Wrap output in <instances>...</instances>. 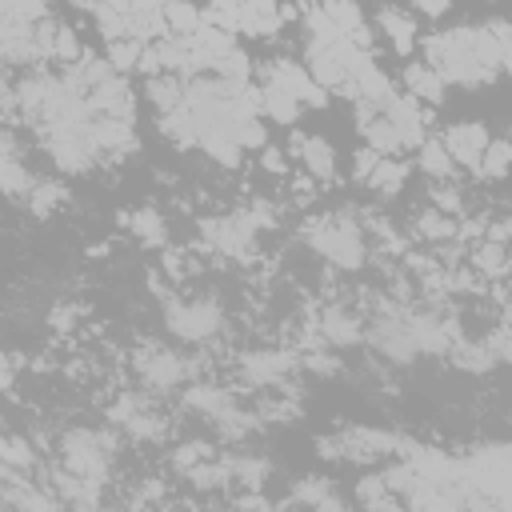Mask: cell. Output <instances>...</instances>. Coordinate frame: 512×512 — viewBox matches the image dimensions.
<instances>
[{"label": "cell", "instance_id": "cell-1", "mask_svg": "<svg viewBox=\"0 0 512 512\" xmlns=\"http://www.w3.org/2000/svg\"><path fill=\"white\" fill-rule=\"evenodd\" d=\"M420 60H428L448 88H484L504 72L500 44L488 24H452L424 32Z\"/></svg>", "mask_w": 512, "mask_h": 512}, {"label": "cell", "instance_id": "cell-2", "mask_svg": "<svg viewBox=\"0 0 512 512\" xmlns=\"http://www.w3.org/2000/svg\"><path fill=\"white\" fill-rule=\"evenodd\" d=\"M296 240L336 272H360L372 256V240L360 220V208L308 212L296 228Z\"/></svg>", "mask_w": 512, "mask_h": 512}, {"label": "cell", "instance_id": "cell-3", "mask_svg": "<svg viewBox=\"0 0 512 512\" xmlns=\"http://www.w3.org/2000/svg\"><path fill=\"white\" fill-rule=\"evenodd\" d=\"M160 320H164L168 340H176V344H184V348H196V352L220 348V344L228 340V328H232L228 304H224L212 288L164 292Z\"/></svg>", "mask_w": 512, "mask_h": 512}, {"label": "cell", "instance_id": "cell-4", "mask_svg": "<svg viewBox=\"0 0 512 512\" xmlns=\"http://www.w3.org/2000/svg\"><path fill=\"white\" fill-rule=\"evenodd\" d=\"M56 460L60 468L96 480V484H112L116 468H120V452H124V436L112 424H72L56 436Z\"/></svg>", "mask_w": 512, "mask_h": 512}, {"label": "cell", "instance_id": "cell-5", "mask_svg": "<svg viewBox=\"0 0 512 512\" xmlns=\"http://www.w3.org/2000/svg\"><path fill=\"white\" fill-rule=\"evenodd\" d=\"M128 368H132V380H136L144 392L168 400V396H180V392L196 380L200 360H196L192 352H184V344H176V340H172V344L144 340V344H136V348L128 352Z\"/></svg>", "mask_w": 512, "mask_h": 512}, {"label": "cell", "instance_id": "cell-6", "mask_svg": "<svg viewBox=\"0 0 512 512\" xmlns=\"http://www.w3.org/2000/svg\"><path fill=\"white\" fill-rule=\"evenodd\" d=\"M408 304L412 300H400V296L384 292V296H376V304L368 312L364 344L372 348L376 360H384L392 368H408V364L420 360V344H416V332H412Z\"/></svg>", "mask_w": 512, "mask_h": 512}, {"label": "cell", "instance_id": "cell-7", "mask_svg": "<svg viewBox=\"0 0 512 512\" xmlns=\"http://www.w3.org/2000/svg\"><path fill=\"white\" fill-rule=\"evenodd\" d=\"M36 140V148L48 156V164L60 176H88L96 172L104 160L96 132H92V116L88 120H60V124H44L36 132H28Z\"/></svg>", "mask_w": 512, "mask_h": 512}, {"label": "cell", "instance_id": "cell-8", "mask_svg": "<svg viewBox=\"0 0 512 512\" xmlns=\"http://www.w3.org/2000/svg\"><path fill=\"white\" fill-rule=\"evenodd\" d=\"M196 244L208 256L232 260V264H248L260 252V228L248 216V208H232V212H216L196 220Z\"/></svg>", "mask_w": 512, "mask_h": 512}, {"label": "cell", "instance_id": "cell-9", "mask_svg": "<svg viewBox=\"0 0 512 512\" xmlns=\"http://www.w3.org/2000/svg\"><path fill=\"white\" fill-rule=\"evenodd\" d=\"M108 424H112L124 440H132V444H148V448H152V444H164V440H168V416H164V408H160V396L144 392L140 384L112 396V404H108Z\"/></svg>", "mask_w": 512, "mask_h": 512}, {"label": "cell", "instance_id": "cell-10", "mask_svg": "<svg viewBox=\"0 0 512 512\" xmlns=\"http://www.w3.org/2000/svg\"><path fill=\"white\" fill-rule=\"evenodd\" d=\"M300 372V348H244L232 360V380L244 392H284Z\"/></svg>", "mask_w": 512, "mask_h": 512}, {"label": "cell", "instance_id": "cell-11", "mask_svg": "<svg viewBox=\"0 0 512 512\" xmlns=\"http://www.w3.org/2000/svg\"><path fill=\"white\" fill-rule=\"evenodd\" d=\"M56 16L40 24H0V60L8 72H32L56 64Z\"/></svg>", "mask_w": 512, "mask_h": 512}, {"label": "cell", "instance_id": "cell-12", "mask_svg": "<svg viewBox=\"0 0 512 512\" xmlns=\"http://www.w3.org/2000/svg\"><path fill=\"white\" fill-rule=\"evenodd\" d=\"M308 328H312V344H328V348L344 352V348L364 344V332H368V312H360L352 300L336 296V300H324V304L312 312Z\"/></svg>", "mask_w": 512, "mask_h": 512}, {"label": "cell", "instance_id": "cell-13", "mask_svg": "<svg viewBox=\"0 0 512 512\" xmlns=\"http://www.w3.org/2000/svg\"><path fill=\"white\" fill-rule=\"evenodd\" d=\"M256 84H272V88L296 96L308 112H312V108H328V96H332V92L308 72V64L288 60V56H272V60L256 64Z\"/></svg>", "mask_w": 512, "mask_h": 512}, {"label": "cell", "instance_id": "cell-14", "mask_svg": "<svg viewBox=\"0 0 512 512\" xmlns=\"http://www.w3.org/2000/svg\"><path fill=\"white\" fill-rule=\"evenodd\" d=\"M288 148H292V160H300V172H308V176L320 180V184H332V180H336L340 160H336V148H332L328 136L288 128Z\"/></svg>", "mask_w": 512, "mask_h": 512}, {"label": "cell", "instance_id": "cell-15", "mask_svg": "<svg viewBox=\"0 0 512 512\" xmlns=\"http://www.w3.org/2000/svg\"><path fill=\"white\" fill-rule=\"evenodd\" d=\"M384 116L396 124L404 152H416V148L428 140V132H432V112H428V104H420V100L408 96L404 88L384 100Z\"/></svg>", "mask_w": 512, "mask_h": 512}, {"label": "cell", "instance_id": "cell-16", "mask_svg": "<svg viewBox=\"0 0 512 512\" xmlns=\"http://www.w3.org/2000/svg\"><path fill=\"white\" fill-rule=\"evenodd\" d=\"M372 28L384 36V44H388L396 56H412V52L420 48V36H424L420 24H416V12L404 8V4H392V0H384V4L376 8Z\"/></svg>", "mask_w": 512, "mask_h": 512}, {"label": "cell", "instance_id": "cell-17", "mask_svg": "<svg viewBox=\"0 0 512 512\" xmlns=\"http://www.w3.org/2000/svg\"><path fill=\"white\" fill-rule=\"evenodd\" d=\"M440 136H444L452 160L476 176V168H480V160H484V148L492 144L488 124H484V120H456V124L440 128Z\"/></svg>", "mask_w": 512, "mask_h": 512}, {"label": "cell", "instance_id": "cell-18", "mask_svg": "<svg viewBox=\"0 0 512 512\" xmlns=\"http://www.w3.org/2000/svg\"><path fill=\"white\" fill-rule=\"evenodd\" d=\"M0 160H4V196L12 204H20L28 196V188L36 184V172L32 164L24 160V148H20V128L16 124H4V136H0Z\"/></svg>", "mask_w": 512, "mask_h": 512}, {"label": "cell", "instance_id": "cell-19", "mask_svg": "<svg viewBox=\"0 0 512 512\" xmlns=\"http://www.w3.org/2000/svg\"><path fill=\"white\" fill-rule=\"evenodd\" d=\"M288 16H296V12L284 8L280 0H244L236 12V32L248 40H272Z\"/></svg>", "mask_w": 512, "mask_h": 512}, {"label": "cell", "instance_id": "cell-20", "mask_svg": "<svg viewBox=\"0 0 512 512\" xmlns=\"http://www.w3.org/2000/svg\"><path fill=\"white\" fill-rule=\"evenodd\" d=\"M220 456H224V464H228V472H232V484H240V488H248V492H260V488L272 480V460H268L264 452L248 448V444H228Z\"/></svg>", "mask_w": 512, "mask_h": 512}, {"label": "cell", "instance_id": "cell-21", "mask_svg": "<svg viewBox=\"0 0 512 512\" xmlns=\"http://www.w3.org/2000/svg\"><path fill=\"white\" fill-rule=\"evenodd\" d=\"M0 476H44L36 440L28 432H4L0 436Z\"/></svg>", "mask_w": 512, "mask_h": 512}, {"label": "cell", "instance_id": "cell-22", "mask_svg": "<svg viewBox=\"0 0 512 512\" xmlns=\"http://www.w3.org/2000/svg\"><path fill=\"white\" fill-rule=\"evenodd\" d=\"M468 268L480 276V280H504L512 272V244L504 240H492V236H480L468 244Z\"/></svg>", "mask_w": 512, "mask_h": 512}, {"label": "cell", "instance_id": "cell-23", "mask_svg": "<svg viewBox=\"0 0 512 512\" xmlns=\"http://www.w3.org/2000/svg\"><path fill=\"white\" fill-rule=\"evenodd\" d=\"M400 88H404L408 96H416L420 104H428V108L444 104V96H448L444 76H440L428 60H408V64L400 68Z\"/></svg>", "mask_w": 512, "mask_h": 512}, {"label": "cell", "instance_id": "cell-24", "mask_svg": "<svg viewBox=\"0 0 512 512\" xmlns=\"http://www.w3.org/2000/svg\"><path fill=\"white\" fill-rule=\"evenodd\" d=\"M320 8L332 16V24L352 40V44H360V48H376V28H372V20L364 16V8L356 4V0H320Z\"/></svg>", "mask_w": 512, "mask_h": 512}, {"label": "cell", "instance_id": "cell-25", "mask_svg": "<svg viewBox=\"0 0 512 512\" xmlns=\"http://www.w3.org/2000/svg\"><path fill=\"white\" fill-rule=\"evenodd\" d=\"M120 224L128 228V236H132L140 248H164V244H168V220H164V212L152 208V204H140V208L120 212Z\"/></svg>", "mask_w": 512, "mask_h": 512}, {"label": "cell", "instance_id": "cell-26", "mask_svg": "<svg viewBox=\"0 0 512 512\" xmlns=\"http://www.w3.org/2000/svg\"><path fill=\"white\" fill-rule=\"evenodd\" d=\"M408 176H412V164H408V160H400V156H380V160H376V168L368 172L364 188H368L376 200H392V196H400V192H404Z\"/></svg>", "mask_w": 512, "mask_h": 512}, {"label": "cell", "instance_id": "cell-27", "mask_svg": "<svg viewBox=\"0 0 512 512\" xmlns=\"http://www.w3.org/2000/svg\"><path fill=\"white\" fill-rule=\"evenodd\" d=\"M284 504H300V508H344V496L336 492V480H328V476H300L288 488Z\"/></svg>", "mask_w": 512, "mask_h": 512}, {"label": "cell", "instance_id": "cell-28", "mask_svg": "<svg viewBox=\"0 0 512 512\" xmlns=\"http://www.w3.org/2000/svg\"><path fill=\"white\" fill-rule=\"evenodd\" d=\"M416 172H424L428 180H456L460 164L452 160V152H448L440 132H428V140L416 148Z\"/></svg>", "mask_w": 512, "mask_h": 512}, {"label": "cell", "instance_id": "cell-29", "mask_svg": "<svg viewBox=\"0 0 512 512\" xmlns=\"http://www.w3.org/2000/svg\"><path fill=\"white\" fill-rule=\"evenodd\" d=\"M456 232H460V220L448 216V212H440L436 204H428V208H420V212L412 216V236L424 240V244H432V248L456 240Z\"/></svg>", "mask_w": 512, "mask_h": 512}, {"label": "cell", "instance_id": "cell-30", "mask_svg": "<svg viewBox=\"0 0 512 512\" xmlns=\"http://www.w3.org/2000/svg\"><path fill=\"white\" fill-rule=\"evenodd\" d=\"M60 204H68V184L56 180V176H36V184H32L28 196L20 200V208H24L28 216H36V220L52 216Z\"/></svg>", "mask_w": 512, "mask_h": 512}, {"label": "cell", "instance_id": "cell-31", "mask_svg": "<svg viewBox=\"0 0 512 512\" xmlns=\"http://www.w3.org/2000/svg\"><path fill=\"white\" fill-rule=\"evenodd\" d=\"M184 92H188V76H172V72H160V76H144V100L152 104V112H172L184 104Z\"/></svg>", "mask_w": 512, "mask_h": 512}, {"label": "cell", "instance_id": "cell-32", "mask_svg": "<svg viewBox=\"0 0 512 512\" xmlns=\"http://www.w3.org/2000/svg\"><path fill=\"white\" fill-rule=\"evenodd\" d=\"M304 112H308V108H304L296 96H288V92H280V88H272V84H260V116H264L268 124L296 128V120H300Z\"/></svg>", "mask_w": 512, "mask_h": 512}, {"label": "cell", "instance_id": "cell-33", "mask_svg": "<svg viewBox=\"0 0 512 512\" xmlns=\"http://www.w3.org/2000/svg\"><path fill=\"white\" fill-rule=\"evenodd\" d=\"M220 448L212 444V440H180L172 452H168V468L176 472V476H188L196 464H204V460H212Z\"/></svg>", "mask_w": 512, "mask_h": 512}, {"label": "cell", "instance_id": "cell-34", "mask_svg": "<svg viewBox=\"0 0 512 512\" xmlns=\"http://www.w3.org/2000/svg\"><path fill=\"white\" fill-rule=\"evenodd\" d=\"M356 504H364V508H400L404 504V496L384 480V472L380 476H364L360 484H356Z\"/></svg>", "mask_w": 512, "mask_h": 512}, {"label": "cell", "instance_id": "cell-35", "mask_svg": "<svg viewBox=\"0 0 512 512\" xmlns=\"http://www.w3.org/2000/svg\"><path fill=\"white\" fill-rule=\"evenodd\" d=\"M480 180H504L512 176V140L508 136H492V144L484 148V160L476 168Z\"/></svg>", "mask_w": 512, "mask_h": 512}, {"label": "cell", "instance_id": "cell-36", "mask_svg": "<svg viewBox=\"0 0 512 512\" xmlns=\"http://www.w3.org/2000/svg\"><path fill=\"white\" fill-rule=\"evenodd\" d=\"M144 48H148V40H136V36H120V40H104V56L124 72V76H132V72H140V60H144Z\"/></svg>", "mask_w": 512, "mask_h": 512}, {"label": "cell", "instance_id": "cell-37", "mask_svg": "<svg viewBox=\"0 0 512 512\" xmlns=\"http://www.w3.org/2000/svg\"><path fill=\"white\" fill-rule=\"evenodd\" d=\"M52 20L48 0H0V24H40Z\"/></svg>", "mask_w": 512, "mask_h": 512}, {"label": "cell", "instance_id": "cell-38", "mask_svg": "<svg viewBox=\"0 0 512 512\" xmlns=\"http://www.w3.org/2000/svg\"><path fill=\"white\" fill-rule=\"evenodd\" d=\"M164 24H168V32H196L204 24V8H196L192 0H168Z\"/></svg>", "mask_w": 512, "mask_h": 512}, {"label": "cell", "instance_id": "cell-39", "mask_svg": "<svg viewBox=\"0 0 512 512\" xmlns=\"http://www.w3.org/2000/svg\"><path fill=\"white\" fill-rule=\"evenodd\" d=\"M448 356H452V364L464 368V372H488V368L496 364V356H492V348H488L484 340H480V344H464V340H460Z\"/></svg>", "mask_w": 512, "mask_h": 512}, {"label": "cell", "instance_id": "cell-40", "mask_svg": "<svg viewBox=\"0 0 512 512\" xmlns=\"http://www.w3.org/2000/svg\"><path fill=\"white\" fill-rule=\"evenodd\" d=\"M428 204H436L440 212H448V216H464V188L456 184V180H432V188H428Z\"/></svg>", "mask_w": 512, "mask_h": 512}, {"label": "cell", "instance_id": "cell-41", "mask_svg": "<svg viewBox=\"0 0 512 512\" xmlns=\"http://www.w3.org/2000/svg\"><path fill=\"white\" fill-rule=\"evenodd\" d=\"M84 52H88V48L80 44L76 28L60 20V24H56V64H60V68H68V64H76V60H80Z\"/></svg>", "mask_w": 512, "mask_h": 512}, {"label": "cell", "instance_id": "cell-42", "mask_svg": "<svg viewBox=\"0 0 512 512\" xmlns=\"http://www.w3.org/2000/svg\"><path fill=\"white\" fill-rule=\"evenodd\" d=\"M256 168L268 172V176H292V164H288V152H280L276 144H264L260 156H256Z\"/></svg>", "mask_w": 512, "mask_h": 512}, {"label": "cell", "instance_id": "cell-43", "mask_svg": "<svg viewBox=\"0 0 512 512\" xmlns=\"http://www.w3.org/2000/svg\"><path fill=\"white\" fill-rule=\"evenodd\" d=\"M80 316H84V304H72V300H60V304L48 312V320H52L56 332H72V328L80 324Z\"/></svg>", "mask_w": 512, "mask_h": 512}, {"label": "cell", "instance_id": "cell-44", "mask_svg": "<svg viewBox=\"0 0 512 512\" xmlns=\"http://www.w3.org/2000/svg\"><path fill=\"white\" fill-rule=\"evenodd\" d=\"M488 28H492V36L500 44V64L512 76V20H488Z\"/></svg>", "mask_w": 512, "mask_h": 512}, {"label": "cell", "instance_id": "cell-45", "mask_svg": "<svg viewBox=\"0 0 512 512\" xmlns=\"http://www.w3.org/2000/svg\"><path fill=\"white\" fill-rule=\"evenodd\" d=\"M376 160H380V152H376V148H368V144H360V148H356V156H352V180H356V184H364V180H368V172L376 168Z\"/></svg>", "mask_w": 512, "mask_h": 512}, {"label": "cell", "instance_id": "cell-46", "mask_svg": "<svg viewBox=\"0 0 512 512\" xmlns=\"http://www.w3.org/2000/svg\"><path fill=\"white\" fill-rule=\"evenodd\" d=\"M316 188H324V184H320V180H312L308 172H300V176H292V200H296L300 208L316 200Z\"/></svg>", "mask_w": 512, "mask_h": 512}, {"label": "cell", "instance_id": "cell-47", "mask_svg": "<svg viewBox=\"0 0 512 512\" xmlns=\"http://www.w3.org/2000/svg\"><path fill=\"white\" fill-rule=\"evenodd\" d=\"M452 4H456V0H408V8H412L416 16H424V20H440V16H448Z\"/></svg>", "mask_w": 512, "mask_h": 512}, {"label": "cell", "instance_id": "cell-48", "mask_svg": "<svg viewBox=\"0 0 512 512\" xmlns=\"http://www.w3.org/2000/svg\"><path fill=\"white\" fill-rule=\"evenodd\" d=\"M72 8H76V12H88V16H92V12L100 8V0H72Z\"/></svg>", "mask_w": 512, "mask_h": 512}, {"label": "cell", "instance_id": "cell-49", "mask_svg": "<svg viewBox=\"0 0 512 512\" xmlns=\"http://www.w3.org/2000/svg\"><path fill=\"white\" fill-rule=\"evenodd\" d=\"M508 140H512V124H508Z\"/></svg>", "mask_w": 512, "mask_h": 512}]
</instances>
